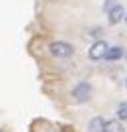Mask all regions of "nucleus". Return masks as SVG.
Returning <instances> with one entry per match:
<instances>
[{
    "label": "nucleus",
    "instance_id": "obj_1",
    "mask_svg": "<svg viewBox=\"0 0 127 132\" xmlns=\"http://www.w3.org/2000/svg\"><path fill=\"white\" fill-rule=\"evenodd\" d=\"M50 55H55V57H71L75 49H73V45H69V43H65V41H55V43H50Z\"/></svg>",
    "mask_w": 127,
    "mask_h": 132
},
{
    "label": "nucleus",
    "instance_id": "obj_2",
    "mask_svg": "<svg viewBox=\"0 0 127 132\" xmlns=\"http://www.w3.org/2000/svg\"><path fill=\"white\" fill-rule=\"evenodd\" d=\"M73 98H75V102H79V104L87 102V100L91 98V85L87 81H79L73 87Z\"/></svg>",
    "mask_w": 127,
    "mask_h": 132
},
{
    "label": "nucleus",
    "instance_id": "obj_3",
    "mask_svg": "<svg viewBox=\"0 0 127 132\" xmlns=\"http://www.w3.org/2000/svg\"><path fill=\"white\" fill-rule=\"evenodd\" d=\"M109 49V45L105 43V41H95L93 45H91V49H89V59H93V61H99V59H105V53Z\"/></svg>",
    "mask_w": 127,
    "mask_h": 132
},
{
    "label": "nucleus",
    "instance_id": "obj_4",
    "mask_svg": "<svg viewBox=\"0 0 127 132\" xmlns=\"http://www.w3.org/2000/svg\"><path fill=\"white\" fill-rule=\"evenodd\" d=\"M107 20H109V24H117V22L125 20V10H123V6H121V4H115L111 10H107Z\"/></svg>",
    "mask_w": 127,
    "mask_h": 132
},
{
    "label": "nucleus",
    "instance_id": "obj_5",
    "mask_svg": "<svg viewBox=\"0 0 127 132\" xmlns=\"http://www.w3.org/2000/svg\"><path fill=\"white\" fill-rule=\"evenodd\" d=\"M105 126H107V120L101 116H95L89 122V132H105Z\"/></svg>",
    "mask_w": 127,
    "mask_h": 132
},
{
    "label": "nucleus",
    "instance_id": "obj_6",
    "mask_svg": "<svg viewBox=\"0 0 127 132\" xmlns=\"http://www.w3.org/2000/svg\"><path fill=\"white\" fill-rule=\"evenodd\" d=\"M123 120H107V126H105V132H125L123 128V124H121Z\"/></svg>",
    "mask_w": 127,
    "mask_h": 132
},
{
    "label": "nucleus",
    "instance_id": "obj_7",
    "mask_svg": "<svg viewBox=\"0 0 127 132\" xmlns=\"http://www.w3.org/2000/svg\"><path fill=\"white\" fill-rule=\"evenodd\" d=\"M121 55H123V49H121V47H109L107 53H105V59H107V61H115V59H119Z\"/></svg>",
    "mask_w": 127,
    "mask_h": 132
},
{
    "label": "nucleus",
    "instance_id": "obj_8",
    "mask_svg": "<svg viewBox=\"0 0 127 132\" xmlns=\"http://www.w3.org/2000/svg\"><path fill=\"white\" fill-rule=\"evenodd\" d=\"M117 118L119 120H127V102H121L117 106Z\"/></svg>",
    "mask_w": 127,
    "mask_h": 132
},
{
    "label": "nucleus",
    "instance_id": "obj_9",
    "mask_svg": "<svg viewBox=\"0 0 127 132\" xmlns=\"http://www.w3.org/2000/svg\"><path fill=\"white\" fill-rule=\"evenodd\" d=\"M125 22H127V12H125Z\"/></svg>",
    "mask_w": 127,
    "mask_h": 132
}]
</instances>
